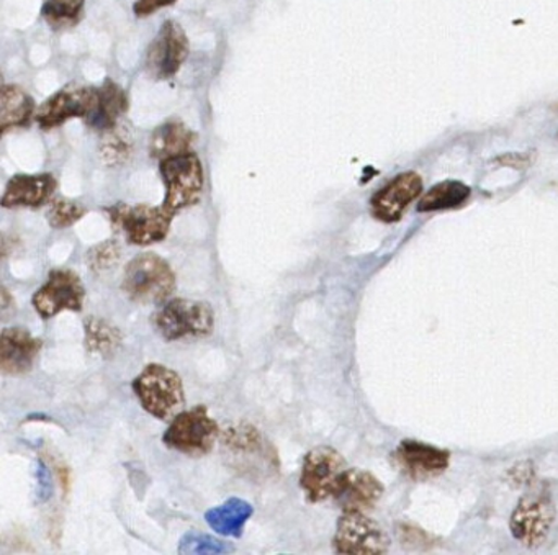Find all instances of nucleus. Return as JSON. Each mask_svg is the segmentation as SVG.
<instances>
[{
  "label": "nucleus",
  "mask_w": 558,
  "mask_h": 555,
  "mask_svg": "<svg viewBox=\"0 0 558 555\" xmlns=\"http://www.w3.org/2000/svg\"><path fill=\"white\" fill-rule=\"evenodd\" d=\"M177 0H137L135 2V14L137 17H148L161 9L176 4Z\"/></svg>",
  "instance_id": "obj_30"
},
{
  "label": "nucleus",
  "mask_w": 558,
  "mask_h": 555,
  "mask_svg": "<svg viewBox=\"0 0 558 555\" xmlns=\"http://www.w3.org/2000/svg\"><path fill=\"white\" fill-rule=\"evenodd\" d=\"M383 495V485L376 476L360 469H347L338 490V505L344 513H367L376 508Z\"/></svg>",
  "instance_id": "obj_16"
},
{
  "label": "nucleus",
  "mask_w": 558,
  "mask_h": 555,
  "mask_svg": "<svg viewBox=\"0 0 558 555\" xmlns=\"http://www.w3.org/2000/svg\"><path fill=\"white\" fill-rule=\"evenodd\" d=\"M176 289V274L163 257L154 253L138 254L125 267L124 290L134 302L164 303Z\"/></svg>",
  "instance_id": "obj_2"
},
{
  "label": "nucleus",
  "mask_w": 558,
  "mask_h": 555,
  "mask_svg": "<svg viewBox=\"0 0 558 555\" xmlns=\"http://www.w3.org/2000/svg\"><path fill=\"white\" fill-rule=\"evenodd\" d=\"M193 141H195V134L183 122H164L151 137V156L161 163L167 157L190 153Z\"/></svg>",
  "instance_id": "obj_19"
},
{
  "label": "nucleus",
  "mask_w": 558,
  "mask_h": 555,
  "mask_svg": "<svg viewBox=\"0 0 558 555\" xmlns=\"http://www.w3.org/2000/svg\"><path fill=\"white\" fill-rule=\"evenodd\" d=\"M86 0H47L41 17L53 30H64L79 24Z\"/></svg>",
  "instance_id": "obj_24"
},
{
  "label": "nucleus",
  "mask_w": 558,
  "mask_h": 555,
  "mask_svg": "<svg viewBox=\"0 0 558 555\" xmlns=\"http://www.w3.org/2000/svg\"><path fill=\"white\" fill-rule=\"evenodd\" d=\"M97 103V87L71 86L51 96L37 114V122L43 130L61 127L71 118H87Z\"/></svg>",
  "instance_id": "obj_12"
},
{
  "label": "nucleus",
  "mask_w": 558,
  "mask_h": 555,
  "mask_svg": "<svg viewBox=\"0 0 558 555\" xmlns=\"http://www.w3.org/2000/svg\"><path fill=\"white\" fill-rule=\"evenodd\" d=\"M254 508L241 499H230L223 505L205 513V521L216 534L225 538H241L244 526L253 516Z\"/></svg>",
  "instance_id": "obj_21"
},
{
  "label": "nucleus",
  "mask_w": 558,
  "mask_h": 555,
  "mask_svg": "<svg viewBox=\"0 0 558 555\" xmlns=\"http://www.w3.org/2000/svg\"><path fill=\"white\" fill-rule=\"evenodd\" d=\"M160 173L166 187L163 206L167 212L176 215L199 203L203 192V167L199 156L187 153L167 157L161 161Z\"/></svg>",
  "instance_id": "obj_4"
},
{
  "label": "nucleus",
  "mask_w": 558,
  "mask_h": 555,
  "mask_svg": "<svg viewBox=\"0 0 558 555\" xmlns=\"http://www.w3.org/2000/svg\"><path fill=\"white\" fill-rule=\"evenodd\" d=\"M35 112V100L27 90L15 84L2 87L0 97V134L12 128L27 127Z\"/></svg>",
  "instance_id": "obj_20"
},
{
  "label": "nucleus",
  "mask_w": 558,
  "mask_h": 555,
  "mask_svg": "<svg viewBox=\"0 0 558 555\" xmlns=\"http://www.w3.org/2000/svg\"><path fill=\"white\" fill-rule=\"evenodd\" d=\"M228 545L203 532H187L180 539V554H225Z\"/></svg>",
  "instance_id": "obj_26"
},
{
  "label": "nucleus",
  "mask_w": 558,
  "mask_h": 555,
  "mask_svg": "<svg viewBox=\"0 0 558 555\" xmlns=\"http://www.w3.org/2000/svg\"><path fill=\"white\" fill-rule=\"evenodd\" d=\"M86 299L83 280L74 270L54 269L47 282L35 293L31 303L41 318L48 319L60 315L64 310L80 312Z\"/></svg>",
  "instance_id": "obj_11"
},
{
  "label": "nucleus",
  "mask_w": 558,
  "mask_h": 555,
  "mask_svg": "<svg viewBox=\"0 0 558 555\" xmlns=\"http://www.w3.org/2000/svg\"><path fill=\"white\" fill-rule=\"evenodd\" d=\"M100 151H102L103 161L110 164H118L124 163L130 156L131 148L127 138L122 137L114 128V130L106 131Z\"/></svg>",
  "instance_id": "obj_27"
},
{
  "label": "nucleus",
  "mask_w": 558,
  "mask_h": 555,
  "mask_svg": "<svg viewBox=\"0 0 558 555\" xmlns=\"http://www.w3.org/2000/svg\"><path fill=\"white\" fill-rule=\"evenodd\" d=\"M40 338H35L30 331L21 326L2 329L0 335V369L9 376H21L34 367L35 360L40 354Z\"/></svg>",
  "instance_id": "obj_15"
},
{
  "label": "nucleus",
  "mask_w": 558,
  "mask_h": 555,
  "mask_svg": "<svg viewBox=\"0 0 558 555\" xmlns=\"http://www.w3.org/2000/svg\"><path fill=\"white\" fill-rule=\"evenodd\" d=\"M334 551L346 555H380L390 548V538L366 513H344L338 521Z\"/></svg>",
  "instance_id": "obj_8"
},
{
  "label": "nucleus",
  "mask_w": 558,
  "mask_h": 555,
  "mask_svg": "<svg viewBox=\"0 0 558 555\" xmlns=\"http://www.w3.org/2000/svg\"><path fill=\"white\" fill-rule=\"evenodd\" d=\"M393 457H395L398 469L413 480H426L441 476L451 463L449 451L419 441H403L396 447Z\"/></svg>",
  "instance_id": "obj_14"
},
{
  "label": "nucleus",
  "mask_w": 558,
  "mask_h": 555,
  "mask_svg": "<svg viewBox=\"0 0 558 555\" xmlns=\"http://www.w3.org/2000/svg\"><path fill=\"white\" fill-rule=\"evenodd\" d=\"M56 179L53 174H17L9 180L2 195L4 209H38L53 197Z\"/></svg>",
  "instance_id": "obj_17"
},
{
  "label": "nucleus",
  "mask_w": 558,
  "mask_h": 555,
  "mask_svg": "<svg viewBox=\"0 0 558 555\" xmlns=\"http://www.w3.org/2000/svg\"><path fill=\"white\" fill-rule=\"evenodd\" d=\"M555 521V506L544 490L525 495L512 512L509 528L512 535L528 547L544 544Z\"/></svg>",
  "instance_id": "obj_9"
},
{
  "label": "nucleus",
  "mask_w": 558,
  "mask_h": 555,
  "mask_svg": "<svg viewBox=\"0 0 558 555\" xmlns=\"http://www.w3.org/2000/svg\"><path fill=\"white\" fill-rule=\"evenodd\" d=\"M84 215H86V209L80 203L69 199H56L48 210V222L51 227L61 230L76 224Z\"/></svg>",
  "instance_id": "obj_25"
},
{
  "label": "nucleus",
  "mask_w": 558,
  "mask_h": 555,
  "mask_svg": "<svg viewBox=\"0 0 558 555\" xmlns=\"http://www.w3.org/2000/svg\"><path fill=\"white\" fill-rule=\"evenodd\" d=\"M213 323L212 306L190 299L169 300L153 318L154 328L166 341L208 337Z\"/></svg>",
  "instance_id": "obj_3"
},
{
  "label": "nucleus",
  "mask_w": 558,
  "mask_h": 555,
  "mask_svg": "<svg viewBox=\"0 0 558 555\" xmlns=\"http://www.w3.org/2000/svg\"><path fill=\"white\" fill-rule=\"evenodd\" d=\"M86 331V348L89 353L99 354L102 357L114 356L122 344L121 329L115 328L105 319L89 316L84 321Z\"/></svg>",
  "instance_id": "obj_23"
},
{
  "label": "nucleus",
  "mask_w": 558,
  "mask_h": 555,
  "mask_svg": "<svg viewBox=\"0 0 558 555\" xmlns=\"http://www.w3.org/2000/svg\"><path fill=\"white\" fill-rule=\"evenodd\" d=\"M121 257V248L115 241L99 244L89 253V266L93 270H106Z\"/></svg>",
  "instance_id": "obj_28"
},
{
  "label": "nucleus",
  "mask_w": 558,
  "mask_h": 555,
  "mask_svg": "<svg viewBox=\"0 0 558 555\" xmlns=\"http://www.w3.org/2000/svg\"><path fill=\"white\" fill-rule=\"evenodd\" d=\"M346 461L337 450L315 447L303 459L300 487L309 503L334 499L346 474Z\"/></svg>",
  "instance_id": "obj_7"
},
{
  "label": "nucleus",
  "mask_w": 558,
  "mask_h": 555,
  "mask_svg": "<svg viewBox=\"0 0 558 555\" xmlns=\"http://www.w3.org/2000/svg\"><path fill=\"white\" fill-rule=\"evenodd\" d=\"M421 192L422 180L419 174H400L370 200L372 215L383 224H395Z\"/></svg>",
  "instance_id": "obj_13"
},
{
  "label": "nucleus",
  "mask_w": 558,
  "mask_h": 555,
  "mask_svg": "<svg viewBox=\"0 0 558 555\" xmlns=\"http://www.w3.org/2000/svg\"><path fill=\"white\" fill-rule=\"evenodd\" d=\"M114 227L127 237L131 244L150 247L166 240L174 215L163 205H118L106 209Z\"/></svg>",
  "instance_id": "obj_5"
},
{
  "label": "nucleus",
  "mask_w": 558,
  "mask_h": 555,
  "mask_svg": "<svg viewBox=\"0 0 558 555\" xmlns=\"http://www.w3.org/2000/svg\"><path fill=\"white\" fill-rule=\"evenodd\" d=\"M141 406L154 418H176L186 406L182 380L176 370L163 364H150L131 383Z\"/></svg>",
  "instance_id": "obj_1"
},
{
  "label": "nucleus",
  "mask_w": 558,
  "mask_h": 555,
  "mask_svg": "<svg viewBox=\"0 0 558 555\" xmlns=\"http://www.w3.org/2000/svg\"><path fill=\"white\" fill-rule=\"evenodd\" d=\"M37 482H38V500L40 503L48 502L51 499V493H53V479H51L50 469H48L47 464L43 461H38L37 463Z\"/></svg>",
  "instance_id": "obj_29"
},
{
  "label": "nucleus",
  "mask_w": 558,
  "mask_h": 555,
  "mask_svg": "<svg viewBox=\"0 0 558 555\" xmlns=\"http://www.w3.org/2000/svg\"><path fill=\"white\" fill-rule=\"evenodd\" d=\"M470 187L459 180H444L431 187L418 203V212H442L459 209L469 200Z\"/></svg>",
  "instance_id": "obj_22"
},
{
  "label": "nucleus",
  "mask_w": 558,
  "mask_h": 555,
  "mask_svg": "<svg viewBox=\"0 0 558 555\" xmlns=\"http://www.w3.org/2000/svg\"><path fill=\"white\" fill-rule=\"evenodd\" d=\"M189 51V38L183 28L177 22H166L148 48L144 70L153 79H170L186 63Z\"/></svg>",
  "instance_id": "obj_10"
},
{
  "label": "nucleus",
  "mask_w": 558,
  "mask_h": 555,
  "mask_svg": "<svg viewBox=\"0 0 558 555\" xmlns=\"http://www.w3.org/2000/svg\"><path fill=\"white\" fill-rule=\"evenodd\" d=\"M128 105L127 92L114 80L106 79L102 86L97 87L96 109L86 122L96 130H114Z\"/></svg>",
  "instance_id": "obj_18"
},
{
  "label": "nucleus",
  "mask_w": 558,
  "mask_h": 555,
  "mask_svg": "<svg viewBox=\"0 0 558 555\" xmlns=\"http://www.w3.org/2000/svg\"><path fill=\"white\" fill-rule=\"evenodd\" d=\"M218 432V425L208 415V408L199 405L180 412L173 418L169 428L164 432L163 441L170 450L179 451L187 456L202 457L215 446Z\"/></svg>",
  "instance_id": "obj_6"
}]
</instances>
